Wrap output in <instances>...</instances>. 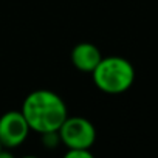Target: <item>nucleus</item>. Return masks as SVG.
Masks as SVG:
<instances>
[{"label":"nucleus","instance_id":"39448f33","mask_svg":"<svg viewBox=\"0 0 158 158\" xmlns=\"http://www.w3.org/2000/svg\"><path fill=\"white\" fill-rule=\"evenodd\" d=\"M71 64L82 73H92L102 59L99 48L90 42H81L71 50Z\"/></svg>","mask_w":158,"mask_h":158},{"label":"nucleus","instance_id":"f257e3e1","mask_svg":"<svg viewBox=\"0 0 158 158\" xmlns=\"http://www.w3.org/2000/svg\"><path fill=\"white\" fill-rule=\"evenodd\" d=\"M31 130L37 133H56L65 118L67 106L59 95L51 90H34L22 104L20 110Z\"/></svg>","mask_w":158,"mask_h":158},{"label":"nucleus","instance_id":"423d86ee","mask_svg":"<svg viewBox=\"0 0 158 158\" xmlns=\"http://www.w3.org/2000/svg\"><path fill=\"white\" fill-rule=\"evenodd\" d=\"M67 158H92L90 149H68L65 153Z\"/></svg>","mask_w":158,"mask_h":158},{"label":"nucleus","instance_id":"f03ea898","mask_svg":"<svg viewBox=\"0 0 158 158\" xmlns=\"http://www.w3.org/2000/svg\"><path fill=\"white\" fill-rule=\"evenodd\" d=\"M95 85L109 95L127 92L135 82V68L132 62L121 56H107L92 71Z\"/></svg>","mask_w":158,"mask_h":158},{"label":"nucleus","instance_id":"0eeeda50","mask_svg":"<svg viewBox=\"0 0 158 158\" xmlns=\"http://www.w3.org/2000/svg\"><path fill=\"white\" fill-rule=\"evenodd\" d=\"M3 149V146H2V143H0V150H2Z\"/></svg>","mask_w":158,"mask_h":158},{"label":"nucleus","instance_id":"20e7f679","mask_svg":"<svg viewBox=\"0 0 158 158\" xmlns=\"http://www.w3.org/2000/svg\"><path fill=\"white\" fill-rule=\"evenodd\" d=\"M31 129L20 110H11L0 116V143L6 149L19 147L27 141Z\"/></svg>","mask_w":158,"mask_h":158},{"label":"nucleus","instance_id":"7ed1b4c3","mask_svg":"<svg viewBox=\"0 0 158 158\" xmlns=\"http://www.w3.org/2000/svg\"><path fill=\"white\" fill-rule=\"evenodd\" d=\"M57 135L67 149H90L96 139V129L87 118L67 116Z\"/></svg>","mask_w":158,"mask_h":158}]
</instances>
